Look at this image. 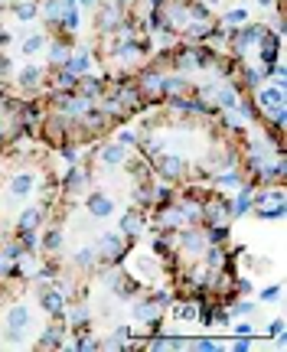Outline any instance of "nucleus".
<instances>
[{
	"label": "nucleus",
	"mask_w": 287,
	"mask_h": 352,
	"mask_svg": "<svg viewBox=\"0 0 287 352\" xmlns=\"http://www.w3.org/2000/svg\"><path fill=\"white\" fill-rule=\"evenodd\" d=\"M258 297H261V303H277V300H281V287H277V284H274V287H264Z\"/></svg>",
	"instance_id": "79ce46f5"
},
{
	"label": "nucleus",
	"mask_w": 287,
	"mask_h": 352,
	"mask_svg": "<svg viewBox=\"0 0 287 352\" xmlns=\"http://www.w3.org/2000/svg\"><path fill=\"white\" fill-rule=\"evenodd\" d=\"M205 235L203 231H196V229H186L183 235H179V248L186 251V255H192V257H203V251H205Z\"/></svg>",
	"instance_id": "4468645a"
},
{
	"label": "nucleus",
	"mask_w": 287,
	"mask_h": 352,
	"mask_svg": "<svg viewBox=\"0 0 287 352\" xmlns=\"http://www.w3.org/2000/svg\"><path fill=\"white\" fill-rule=\"evenodd\" d=\"M72 261H75V268L88 271V268H95V264H98V251H95V248H79V251L72 255Z\"/></svg>",
	"instance_id": "c85d7f7f"
},
{
	"label": "nucleus",
	"mask_w": 287,
	"mask_h": 352,
	"mask_svg": "<svg viewBox=\"0 0 287 352\" xmlns=\"http://www.w3.org/2000/svg\"><path fill=\"white\" fill-rule=\"evenodd\" d=\"M118 231H121L127 242H134L137 235L144 231V216H140V209H127L124 216H118Z\"/></svg>",
	"instance_id": "1a4fd4ad"
},
{
	"label": "nucleus",
	"mask_w": 287,
	"mask_h": 352,
	"mask_svg": "<svg viewBox=\"0 0 287 352\" xmlns=\"http://www.w3.org/2000/svg\"><path fill=\"white\" fill-rule=\"evenodd\" d=\"M264 33H268V27H261V23H242L238 29H229V36H225V40L232 42L235 55H245L251 46H258Z\"/></svg>",
	"instance_id": "f03ea898"
},
{
	"label": "nucleus",
	"mask_w": 287,
	"mask_h": 352,
	"mask_svg": "<svg viewBox=\"0 0 287 352\" xmlns=\"http://www.w3.org/2000/svg\"><path fill=\"white\" fill-rule=\"evenodd\" d=\"M0 3H14V0H0Z\"/></svg>",
	"instance_id": "13d9d810"
},
{
	"label": "nucleus",
	"mask_w": 287,
	"mask_h": 352,
	"mask_svg": "<svg viewBox=\"0 0 287 352\" xmlns=\"http://www.w3.org/2000/svg\"><path fill=\"white\" fill-rule=\"evenodd\" d=\"M3 140H7V124L0 121V147H3Z\"/></svg>",
	"instance_id": "6e6d98bb"
},
{
	"label": "nucleus",
	"mask_w": 287,
	"mask_h": 352,
	"mask_svg": "<svg viewBox=\"0 0 287 352\" xmlns=\"http://www.w3.org/2000/svg\"><path fill=\"white\" fill-rule=\"evenodd\" d=\"M88 170L85 166H79V163H72L68 166V173H66V179H62V186H66V192L68 196H82L85 190H88Z\"/></svg>",
	"instance_id": "6e6552de"
},
{
	"label": "nucleus",
	"mask_w": 287,
	"mask_h": 352,
	"mask_svg": "<svg viewBox=\"0 0 287 352\" xmlns=\"http://www.w3.org/2000/svg\"><path fill=\"white\" fill-rule=\"evenodd\" d=\"M14 16L20 23H29V20L40 16V7H36L33 0H14Z\"/></svg>",
	"instance_id": "a878e982"
},
{
	"label": "nucleus",
	"mask_w": 287,
	"mask_h": 352,
	"mask_svg": "<svg viewBox=\"0 0 287 352\" xmlns=\"http://www.w3.org/2000/svg\"><path fill=\"white\" fill-rule=\"evenodd\" d=\"M75 75L68 72V68H62V66H53V88L55 92H72L75 88Z\"/></svg>",
	"instance_id": "393cba45"
},
{
	"label": "nucleus",
	"mask_w": 287,
	"mask_h": 352,
	"mask_svg": "<svg viewBox=\"0 0 287 352\" xmlns=\"http://www.w3.org/2000/svg\"><path fill=\"white\" fill-rule=\"evenodd\" d=\"M36 281H55V268H53V264H42L40 274H36Z\"/></svg>",
	"instance_id": "de8ad7c7"
},
{
	"label": "nucleus",
	"mask_w": 287,
	"mask_h": 352,
	"mask_svg": "<svg viewBox=\"0 0 287 352\" xmlns=\"http://www.w3.org/2000/svg\"><path fill=\"white\" fill-rule=\"evenodd\" d=\"M40 349H62V329L59 326H46L40 336Z\"/></svg>",
	"instance_id": "bb28decb"
},
{
	"label": "nucleus",
	"mask_w": 287,
	"mask_h": 352,
	"mask_svg": "<svg viewBox=\"0 0 287 352\" xmlns=\"http://www.w3.org/2000/svg\"><path fill=\"white\" fill-rule=\"evenodd\" d=\"M20 248H23V255H33L36 248H40V235L36 231H20Z\"/></svg>",
	"instance_id": "58836bf2"
},
{
	"label": "nucleus",
	"mask_w": 287,
	"mask_h": 352,
	"mask_svg": "<svg viewBox=\"0 0 287 352\" xmlns=\"http://www.w3.org/2000/svg\"><path fill=\"white\" fill-rule=\"evenodd\" d=\"M153 170L160 173V179H166V183H177L179 176L186 173V160H183L179 153H164V150H160V153L153 157Z\"/></svg>",
	"instance_id": "39448f33"
},
{
	"label": "nucleus",
	"mask_w": 287,
	"mask_h": 352,
	"mask_svg": "<svg viewBox=\"0 0 287 352\" xmlns=\"http://www.w3.org/2000/svg\"><path fill=\"white\" fill-rule=\"evenodd\" d=\"M33 192H36V173L23 170L10 179V203H29Z\"/></svg>",
	"instance_id": "0eeeda50"
},
{
	"label": "nucleus",
	"mask_w": 287,
	"mask_h": 352,
	"mask_svg": "<svg viewBox=\"0 0 287 352\" xmlns=\"http://www.w3.org/2000/svg\"><path fill=\"white\" fill-rule=\"evenodd\" d=\"M118 3H131V0H118Z\"/></svg>",
	"instance_id": "bf43d9fd"
},
{
	"label": "nucleus",
	"mask_w": 287,
	"mask_h": 352,
	"mask_svg": "<svg viewBox=\"0 0 287 352\" xmlns=\"http://www.w3.org/2000/svg\"><path fill=\"white\" fill-rule=\"evenodd\" d=\"M251 333H255V326L248 323V320H245V323H238V326H235V336H251Z\"/></svg>",
	"instance_id": "8fccbe9b"
},
{
	"label": "nucleus",
	"mask_w": 287,
	"mask_h": 352,
	"mask_svg": "<svg viewBox=\"0 0 287 352\" xmlns=\"http://www.w3.org/2000/svg\"><path fill=\"white\" fill-rule=\"evenodd\" d=\"M85 212L95 218V222H108L114 212H118V205H114V199H111L105 190H88L85 192Z\"/></svg>",
	"instance_id": "20e7f679"
},
{
	"label": "nucleus",
	"mask_w": 287,
	"mask_h": 352,
	"mask_svg": "<svg viewBox=\"0 0 287 352\" xmlns=\"http://www.w3.org/2000/svg\"><path fill=\"white\" fill-rule=\"evenodd\" d=\"M258 310V303H255V300H235L232 303V316H251V313Z\"/></svg>",
	"instance_id": "4c0bfd02"
},
{
	"label": "nucleus",
	"mask_w": 287,
	"mask_h": 352,
	"mask_svg": "<svg viewBox=\"0 0 287 352\" xmlns=\"http://www.w3.org/2000/svg\"><path fill=\"white\" fill-rule=\"evenodd\" d=\"M232 290L238 294V297H245V294H251L255 287H251V281H248V277H238V281L232 284Z\"/></svg>",
	"instance_id": "c03bdc74"
},
{
	"label": "nucleus",
	"mask_w": 287,
	"mask_h": 352,
	"mask_svg": "<svg viewBox=\"0 0 287 352\" xmlns=\"http://www.w3.org/2000/svg\"><path fill=\"white\" fill-rule=\"evenodd\" d=\"M68 36L66 40H53V42H46V55H49V66H62L68 59Z\"/></svg>",
	"instance_id": "4be33fe9"
},
{
	"label": "nucleus",
	"mask_w": 287,
	"mask_h": 352,
	"mask_svg": "<svg viewBox=\"0 0 287 352\" xmlns=\"http://www.w3.org/2000/svg\"><path fill=\"white\" fill-rule=\"evenodd\" d=\"M177 320H183V323H196V320H199V303H196V300L177 303Z\"/></svg>",
	"instance_id": "7c9ffc66"
},
{
	"label": "nucleus",
	"mask_w": 287,
	"mask_h": 352,
	"mask_svg": "<svg viewBox=\"0 0 287 352\" xmlns=\"http://www.w3.org/2000/svg\"><path fill=\"white\" fill-rule=\"evenodd\" d=\"M160 92L164 95H177V92H186V79L183 75H164V85H160Z\"/></svg>",
	"instance_id": "2f4dec72"
},
{
	"label": "nucleus",
	"mask_w": 287,
	"mask_h": 352,
	"mask_svg": "<svg viewBox=\"0 0 287 352\" xmlns=\"http://www.w3.org/2000/svg\"><path fill=\"white\" fill-rule=\"evenodd\" d=\"M242 81H245L248 92H258L261 85H264V72H261V68H245V72H242Z\"/></svg>",
	"instance_id": "72a5a7b5"
},
{
	"label": "nucleus",
	"mask_w": 287,
	"mask_h": 352,
	"mask_svg": "<svg viewBox=\"0 0 287 352\" xmlns=\"http://www.w3.org/2000/svg\"><path fill=\"white\" fill-rule=\"evenodd\" d=\"M255 101H258V108H264V111L281 108V105H284V88H281V85H261L258 92H255Z\"/></svg>",
	"instance_id": "9d476101"
},
{
	"label": "nucleus",
	"mask_w": 287,
	"mask_h": 352,
	"mask_svg": "<svg viewBox=\"0 0 287 352\" xmlns=\"http://www.w3.org/2000/svg\"><path fill=\"white\" fill-rule=\"evenodd\" d=\"M199 216H203V225H219L229 218V199H216V203L199 205Z\"/></svg>",
	"instance_id": "f8f14e48"
},
{
	"label": "nucleus",
	"mask_w": 287,
	"mask_h": 352,
	"mask_svg": "<svg viewBox=\"0 0 287 352\" xmlns=\"http://www.w3.org/2000/svg\"><path fill=\"white\" fill-rule=\"evenodd\" d=\"M216 186H238L242 183V173H235V170H225V173H219L216 179H212Z\"/></svg>",
	"instance_id": "ea45409f"
},
{
	"label": "nucleus",
	"mask_w": 287,
	"mask_h": 352,
	"mask_svg": "<svg viewBox=\"0 0 287 352\" xmlns=\"http://www.w3.org/2000/svg\"><path fill=\"white\" fill-rule=\"evenodd\" d=\"M235 352H248L251 349V336H235V346H232Z\"/></svg>",
	"instance_id": "09e8293b"
},
{
	"label": "nucleus",
	"mask_w": 287,
	"mask_h": 352,
	"mask_svg": "<svg viewBox=\"0 0 287 352\" xmlns=\"http://www.w3.org/2000/svg\"><path fill=\"white\" fill-rule=\"evenodd\" d=\"M235 111H242V118L245 121H255L258 118V101H251V98L238 95V101H235Z\"/></svg>",
	"instance_id": "473e14b6"
},
{
	"label": "nucleus",
	"mask_w": 287,
	"mask_h": 352,
	"mask_svg": "<svg viewBox=\"0 0 287 352\" xmlns=\"http://www.w3.org/2000/svg\"><path fill=\"white\" fill-rule=\"evenodd\" d=\"M196 349H199V352H219L222 346L216 342V339H209V336H205V339H199V342H196Z\"/></svg>",
	"instance_id": "49530a36"
},
{
	"label": "nucleus",
	"mask_w": 287,
	"mask_h": 352,
	"mask_svg": "<svg viewBox=\"0 0 287 352\" xmlns=\"http://www.w3.org/2000/svg\"><path fill=\"white\" fill-rule=\"evenodd\" d=\"M0 257H3V261H20V257H23L20 242H3L0 244Z\"/></svg>",
	"instance_id": "f704fd0d"
},
{
	"label": "nucleus",
	"mask_w": 287,
	"mask_h": 352,
	"mask_svg": "<svg viewBox=\"0 0 287 352\" xmlns=\"http://www.w3.org/2000/svg\"><path fill=\"white\" fill-rule=\"evenodd\" d=\"M242 95V88L238 85H216V92H212V105L219 111H232L235 101Z\"/></svg>",
	"instance_id": "ddd939ff"
},
{
	"label": "nucleus",
	"mask_w": 287,
	"mask_h": 352,
	"mask_svg": "<svg viewBox=\"0 0 287 352\" xmlns=\"http://www.w3.org/2000/svg\"><path fill=\"white\" fill-rule=\"evenodd\" d=\"M62 68H68L75 79H79V75H88V72H92V53H88V49H82V53H68Z\"/></svg>",
	"instance_id": "dca6fc26"
},
{
	"label": "nucleus",
	"mask_w": 287,
	"mask_h": 352,
	"mask_svg": "<svg viewBox=\"0 0 287 352\" xmlns=\"http://www.w3.org/2000/svg\"><path fill=\"white\" fill-rule=\"evenodd\" d=\"M75 85H79V92H82L85 98H92V101L105 92V81L95 79V75H79V81H75Z\"/></svg>",
	"instance_id": "b1692460"
},
{
	"label": "nucleus",
	"mask_w": 287,
	"mask_h": 352,
	"mask_svg": "<svg viewBox=\"0 0 287 352\" xmlns=\"http://www.w3.org/2000/svg\"><path fill=\"white\" fill-rule=\"evenodd\" d=\"M46 49V36L42 33H33V36H27V40L20 42V53L23 55H36V53H42Z\"/></svg>",
	"instance_id": "c756f323"
},
{
	"label": "nucleus",
	"mask_w": 287,
	"mask_h": 352,
	"mask_svg": "<svg viewBox=\"0 0 287 352\" xmlns=\"http://www.w3.org/2000/svg\"><path fill=\"white\" fill-rule=\"evenodd\" d=\"M98 0H79V7H95Z\"/></svg>",
	"instance_id": "4d7b16f0"
},
{
	"label": "nucleus",
	"mask_w": 287,
	"mask_h": 352,
	"mask_svg": "<svg viewBox=\"0 0 287 352\" xmlns=\"http://www.w3.org/2000/svg\"><path fill=\"white\" fill-rule=\"evenodd\" d=\"M186 218H192L190 209H186V205H173V209H164V212H160V225H164V229H183Z\"/></svg>",
	"instance_id": "a211bd4d"
},
{
	"label": "nucleus",
	"mask_w": 287,
	"mask_h": 352,
	"mask_svg": "<svg viewBox=\"0 0 287 352\" xmlns=\"http://www.w3.org/2000/svg\"><path fill=\"white\" fill-rule=\"evenodd\" d=\"M137 140H140V134H137V131H131V127H124L121 134H118V144H124V147H131V144L137 147Z\"/></svg>",
	"instance_id": "37998d69"
},
{
	"label": "nucleus",
	"mask_w": 287,
	"mask_h": 352,
	"mask_svg": "<svg viewBox=\"0 0 287 352\" xmlns=\"http://www.w3.org/2000/svg\"><path fill=\"white\" fill-rule=\"evenodd\" d=\"M268 333H274V336H284V320H274Z\"/></svg>",
	"instance_id": "864d4df0"
},
{
	"label": "nucleus",
	"mask_w": 287,
	"mask_h": 352,
	"mask_svg": "<svg viewBox=\"0 0 287 352\" xmlns=\"http://www.w3.org/2000/svg\"><path fill=\"white\" fill-rule=\"evenodd\" d=\"M62 157H66L68 163H75V160H79V150H75V147H62Z\"/></svg>",
	"instance_id": "603ef678"
},
{
	"label": "nucleus",
	"mask_w": 287,
	"mask_h": 352,
	"mask_svg": "<svg viewBox=\"0 0 287 352\" xmlns=\"http://www.w3.org/2000/svg\"><path fill=\"white\" fill-rule=\"evenodd\" d=\"M62 242H66L62 229H49V231H46V235L40 238V248L46 251V255H59V251H62Z\"/></svg>",
	"instance_id": "5701e85b"
},
{
	"label": "nucleus",
	"mask_w": 287,
	"mask_h": 352,
	"mask_svg": "<svg viewBox=\"0 0 287 352\" xmlns=\"http://www.w3.org/2000/svg\"><path fill=\"white\" fill-rule=\"evenodd\" d=\"M258 218H268V222H281V218H284V203H274L271 209H268V205H261V209H258Z\"/></svg>",
	"instance_id": "c9c22d12"
},
{
	"label": "nucleus",
	"mask_w": 287,
	"mask_h": 352,
	"mask_svg": "<svg viewBox=\"0 0 287 352\" xmlns=\"http://www.w3.org/2000/svg\"><path fill=\"white\" fill-rule=\"evenodd\" d=\"M68 349H85V352H92V349H101V342L92 336H82L79 333V339H75V346H68Z\"/></svg>",
	"instance_id": "a19ab883"
},
{
	"label": "nucleus",
	"mask_w": 287,
	"mask_h": 352,
	"mask_svg": "<svg viewBox=\"0 0 287 352\" xmlns=\"http://www.w3.org/2000/svg\"><path fill=\"white\" fill-rule=\"evenodd\" d=\"M10 72H14V62H10L7 55L0 53V75H10Z\"/></svg>",
	"instance_id": "3c124183"
},
{
	"label": "nucleus",
	"mask_w": 287,
	"mask_h": 352,
	"mask_svg": "<svg viewBox=\"0 0 287 352\" xmlns=\"http://www.w3.org/2000/svg\"><path fill=\"white\" fill-rule=\"evenodd\" d=\"M151 300L157 303V307H160V310H164V307H170V303H173V294H166V290H157V294H151Z\"/></svg>",
	"instance_id": "a18cd8bd"
},
{
	"label": "nucleus",
	"mask_w": 287,
	"mask_h": 352,
	"mask_svg": "<svg viewBox=\"0 0 287 352\" xmlns=\"http://www.w3.org/2000/svg\"><path fill=\"white\" fill-rule=\"evenodd\" d=\"M7 42H10V33H7V29H0V46H7Z\"/></svg>",
	"instance_id": "5fc2aeb1"
},
{
	"label": "nucleus",
	"mask_w": 287,
	"mask_h": 352,
	"mask_svg": "<svg viewBox=\"0 0 287 352\" xmlns=\"http://www.w3.org/2000/svg\"><path fill=\"white\" fill-rule=\"evenodd\" d=\"M40 81H42V68H40V66H33V62H29V66H23L20 72H16V85H20L23 92H33V88H36Z\"/></svg>",
	"instance_id": "aec40b11"
},
{
	"label": "nucleus",
	"mask_w": 287,
	"mask_h": 352,
	"mask_svg": "<svg viewBox=\"0 0 287 352\" xmlns=\"http://www.w3.org/2000/svg\"><path fill=\"white\" fill-rule=\"evenodd\" d=\"M222 23H229V27H242V23H248V10L245 7H235V10H229V14L222 16Z\"/></svg>",
	"instance_id": "e433bc0d"
},
{
	"label": "nucleus",
	"mask_w": 287,
	"mask_h": 352,
	"mask_svg": "<svg viewBox=\"0 0 287 352\" xmlns=\"http://www.w3.org/2000/svg\"><path fill=\"white\" fill-rule=\"evenodd\" d=\"M42 205H27L23 212H20V218H16V231H36L42 225Z\"/></svg>",
	"instance_id": "f3484780"
},
{
	"label": "nucleus",
	"mask_w": 287,
	"mask_h": 352,
	"mask_svg": "<svg viewBox=\"0 0 287 352\" xmlns=\"http://www.w3.org/2000/svg\"><path fill=\"white\" fill-rule=\"evenodd\" d=\"M66 320H68V326H72L75 333H82L85 326L92 323V310H88V303H75L72 310H66Z\"/></svg>",
	"instance_id": "412c9836"
},
{
	"label": "nucleus",
	"mask_w": 287,
	"mask_h": 352,
	"mask_svg": "<svg viewBox=\"0 0 287 352\" xmlns=\"http://www.w3.org/2000/svg\"><path fill=\"white\" fill-rule=\"evenodd\" d=\"M36 300H40V307L49 313L53 320H66V294H62L55 284L40 287V290H36Z\"/></svg>",
	"instance_id": "423d86ee"
},
{
	"label": "nucleus",
	"mask_w": 287,
	"mask_h": 352,
	"mask_svg": "<svg viewBox=\"0 0 287 352\" xmlns=\"http://www.w3.org/2000/svg\"><path fill=\"white\" fill-rule=\"evenodd\" d=\"M251 186H242V190H238V196H235V199H229V218H238V216H248V212H251V209H255V203H251Z\"/></svg>",
	"instance_id": "2eb2a0df"
},
{
	"label": "nucleus",
	"mask_w": 287,
	"mask_h": 352,
	"mask_svg": "<svg viewBox=\"0 0 287 352\" xmlns=\"http://www.w3.org/2000/svg\"><path fill=\"white\" fill-rule=\"evenodd\" d=\"M29 326H33V310L27 303H14L7 316H3V329H0V339L10 342V346H23L29 336Z\"/></svg>",
	"instance_id": "f257e3e1"
},
{
	"label": "nucleus",
	"mask_w": 287,
	"mask_h": 352,
	"mask_svg": "<svg viewBox=\"0 0 287 352\" xmlns=\"http://www.w3.org/2000/svg\"><path fill=\"white\" fill-rule=\"evenodd\" d=\"M127 160V147L124 144H105V147L98 150V163L105 166V170H114V166H121V163Z\"/></svg>",
	"instance_id": "9b49d317"
},
{
	"label": "nucleus",
	"mask_w": 287,
	"mask_h": 352,
	"mask_svg": "<svg viewBox=\"0 0 287 352\" xmlns=\"http://www.w3.org/2000/svg\"><path fill=\"white\" fill-rule=\"evenodd\" d=\"M127 244H131V242H124L121 231H105V235H98V244H95L98 261L118 264V261L124 257V251H127Z\"/></svg>",
	"instance_id": "7ed1b4c3"
},
{
	"label": "nucleus",
	"mask_w": 287,
	"mask_h": 352,
	"mask_svg": "<svg viewBox=\"0 0 287 352\" xmlns=\"http://www.w3.org/2000/svg\"><path fill=\"white\" fill-rule=\"evenodd\" d=\"M127 339H131V326H118V329L101 342V349H124V342H127Z\"/></svg>",
	"instance_id": "cd10ccee"
},
{
	"label": "nucleus",
	"mask_w": 287,
	"mask_h": 352,
	"mask_svg": "<svg viewBox=\"0 0 287 352\" xmlns=\"http://www.w3.org/2000/svg\"><path fill=\"white\" fill-rule=\"evenodd\" d=\"M153 316H160V307H157L151 297H144V300L134 297V307H131V320H137V323H147V320H153Z\"/></svg>",
	"instance_id": "6ab92c4d"
}]
</instances>
